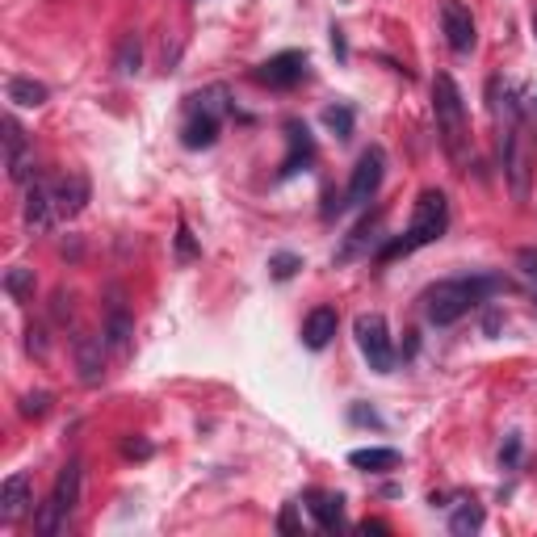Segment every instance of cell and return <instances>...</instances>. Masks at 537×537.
<instances>
[{"label": "cell", "instance_id": "6da1fadb", "mask_svg": "<svg viewBox=\"0 0 537 537\" xmlns=\"http://www.w3.org/2000/svg\"><path fill=\"white\" fill-rule=\"evenodd\" d=\"M504 285H508L504 277H458V282H437L424 294V315H428V323L450 328V323H458L466 311L479 307L482 298L495 294V290H504Z\"/></svg>", "mask_w": 537, "mask_h": 537}, {"label": "cell", "instance_id": "7a4b0ae2", "mask_svg": "<svg viewBox=\"0 0 537 537\" xmlns=\"http://www.w3.org/2000/svg\"><path fill=\"white\" fill-rule=\"evenodd\" d=\"M445 227H450V202H445V194H441V189H424V194L416 198V210H412V223H407L403 240H395L383 256H407V253H416V248H424V244L441 240V235H445Z\"/></svg>", "mask_w": 537, "mask_h": 537}, {"label": "cell", "instance_id": "3957f363", "mask_svg": "<svg viewBox=\"0 0 537 537\" xmlns=\"http://www.w3.org/2000/svg\"><path fill=\"white\" fill-rule=\"evenodd\" d=\"M433 110H437V131H441L445 152L462 164L466 160V139H471L466 131L471 126H466V101H462L453 76H445V72H437V80H433Z\"/></svg>", "mask_w": 537, "mask_h": 537}, {"label": "cell", "instance_id": "277c9868", "mask_svg": "<svg viewBox=\"0 0 537 537\" xmlns=\"http://www.w3.org/2000/svg\"><path fill=\"white\" fill-rule=\"evenodd\" d=\"M500 155H504V173L512 185L516 202H529V181H533V139H529L525 122H508V131L500 134Z\"/></svg>", "mask_w": 537, "mask_h": 537}, {"label": "cell", "instance_id": "5b68a950", "mask_svg": "<svg viewBox=\"0 0 537 537\" xmlns=\"http://www.w3.org/2000/svg\"><path fill=\"white\" fill-rule=\"evenodd\" d=\"M353 332H357V349H362V357L370 362L373 373L395 370V349H391V332H386L383 315H357Z\"/></svg>", "mask_w": 537, "mask_h": 537}, {"label": "cell", "instance_id": "8992f818", "mask_svg": "<svg viewBox=\"0 0 537 537\" xmlns=\"http://www.w3.org/2000/svg\"><path fill=\"white\" fill-rule=\"evenodd\" d=\"M383 173H386L383 147L362 152V160H357V168H353V176H349V206H365V202L378 194V185H383Z\"/></svg>", "mask_w": 537, "mask_h": 537}, {"label": "cell", "instance_id": "52a82bcc", "mask_svg": "<svg viewBox=\"0 0 537 537\" xmlns=\"http://www.w3.org/2000/svg\"><path fill=\"white\" fill-rule=\"evenodd\" d=\"M441 25H445V43H450V51L471 55L474 51V17L462 0H445V5H441Z\"/></svg>", "mask_w": 537, "mask_h": 537}, {"label": "cell", "instance_id": "ba28073f", "mask_svg": "<svg viewBox=\"0 0 537 537\" xmlns=\"http://www.w3.org/2000/svg\"><path fill=\"white\" fill-rule=\"evenodd\" d=\"M303 76H307V59H303V51H282V55L264 59V64L256 67V80L269 85V88H294Z\"/></svg>", "mask_w": 537, "mask_h": 537}, {"label": "cell", "instance_id": "9c48e42d", "mask_svg": "<svg viewBox=\"0 0 537 537\" xmlns=\"http://www.w3.org/2000/svg\"><path fill=\"white\" fill-rule=\"evenodd\" d=\"M59 219L55 210V198H51V185H30V194H25L22 202V223L30 235H43V231H51Z\"/></svg>", "mask_w": 537, "mask_h": 537}, {"label": "cell", "instance_id": "30bf717a", "mask_svg": "<svg viewBox=\"0 0 537 537\" xmlns=\"http://www.w3.org/2000/svg\"><path fill=\"white\" fill-rule=\"evenodd\" d=\"M105 332L101 336H93V332H85V336H76V370H80V383L85 386H97L101 378H105Z\"/></svg>", "mask_w": 537, "mask_h": 537}, {"label": "cell", "instance_id": "8fae6325", "mask_svg": "<svg viewBox=\"0 0 537 537\" xmlns=\"http://www.w3.org/2000/svg\"><path fill=\"white\" fill-rule=\"evenodd\" d=\"M34 508V492H30V474H9L0 487V521L9 525L17 516H25Z\"/></svg>", "mask_w": 537, "mask_h": 537}, {"label": "cell", "instance_id": "7c38bea8", "mask_svg": "<svg viewBox=\"0 0 537 537\" xmlns=\"http://www.w3.org/2000/svg\"><path fill=\"white\" fill-rule=\"evenodd\" d=\"M51 198H55L59 219H76L80 210H85V202H88V181L80 173L59 176L55 185H51Z\"/></svg>", "mask_w": 537, "mask_h": 537}, {"label": "cell", "instance_id": "4fadbf2b", "mask_svg": "<svg viewBox=\"0 0 537 537\" xmlns=\"http://www.w3.org/2000/svg\"><path fill=\"white\" fill-rule=\"evenodd\" d=\"M307 508L315 516V525L323 533H336L344 525V495H332V492H311L307 495Z\"/></svg>", "mask_w": 537, "mask_h": 537}, {"label": "cell", "instance_id": "5bb4252c", "mask_svg": "<svg viewBox=\"0 0 537 537\" xmlns=\"http://www.w3.org/2000/svg\"><path fill=\"white\" fill-rule=\"evenodd\" d=\"M336 328H340L336 311H332V307H315L307 315V323H303V344H307V349H328L332 336H336Z\"/></svg>", "mask_w": 537, "mask_h": 537}, {"label": "cell", "instance_id": "9a60e30c", "mask_svg": "<svg viewBox=\"0 0 537 537\" xmlns=\"http://www.w3.org/2000/svg\"><path fill=\"white\" fill-rule=\"evenodd\" d=\"M285 131H290V155H285V164H282V173H277V176H294L298 168H307V164H311V155H315V143H311L307 126H298V122H290Z\"/></svg>", "mask_w": 537, "mask_h": 537}, {"label": "cell", "instance_id": "2e32d148", "mask_svg": "<svg viewBox=\"0 0 537 537\" xmlns=\"http://www.w3.org/2000/svg\"><path fill=\"white\" fill-rule=\"evenodd\" d=\"M214 139H219V118L206 110H194V118H189L185 131H181V143L194 147V152H202V147H210Z\"/></svg>", "mask_w": 537, "mask_h": 537}, {"label": "cell", "instance_id": "e0dca14e", "mask_svg": "<svg viewBox=\"0 0 537 537\" xmlns=\"http://www.w3.org/2000/svg\"><path fill=\"white\" fill-rule=\"evenodd\" d=\"M131 336H134V323H131V315L114 303L110 307V315H105V340H110V349H118V353H126L131 349Z\"/></svg>", "mask_w": 537, "mask_h": 537}, {"label": "cell", "instance_id": "ac0fdd59", "mask_svg": "<svg viewBox=\"0 0 537 537\" xmlns=\"http://www.w3.org/2000/svg\"><path fill=\"white\" fill-rule=\"evenodd\" d=\"M349 466H357V471H370V474L395 471V466H399V450H353L349 453Z\"/></svg>", "mask_w": 537, "mask_h": 537}, {"label": "cell", "instance_id": "d6986e66", "mask_svg": "<svg viewBox=\"0 0 537 537\" xmlns=\"http://www.w3.org/2000/svg\"><path fill=\"white\" fill-rule=\"evenodd\" d=\"M139 67H143V43L139 34H126L118 43V51H114V72L118 76H139Z\"/></svg>", "mask_w": 537, "mask_h": 537}, {"label": "cell", "instance_id": "ffe728a7", "mask_svg": "<svg viewBox=\"0 0 537 537\" xmlns=\"http://www.w3.org/2000/svg\"><path fill=\"white\" fill-rule=\"evenodd\" d=\"M64 504V512H72V508L80 504V462H67L64 471H59L55 479V492H51Z\"/></svg>", "mask_w": 537, "mask_h": 537}, {"label": "cell", "instance_id": "44dd1931", "mask_svg": "<svg viewBox=\"0 0 537 537\" xmlns=\"http://www.w3.org/2000/svg\"><path fill=\"white\" fill-rule=\"evenodd\" d=\"M46 97H51V93H46V85H38V80H30V76H13L9 80V101L13 105L34 110V105H43Z\"/></svg>", "mask_w": 537, "mask_h": 537}, {"label": "cell", "instance_id": "7402d4cb", "mask_svg": "<svg viewBox=\"0 0 537 537\" xmlns=\"http://www.w3.org/2000/svg\"><path fill=\"white\" fill-rule=\"evenodd\" d=\"M482 529V508L474 504V500H462L458 508H453V516H450V533L453 537H471V533H479Z\"/></svg>", "mask_w": 537, "mask_h": 537}, {"label": "cell", "instance_id": "603a6c76", "mask_svg": "<svg viewBox=\"0 0 537 537\" xmlns=\"http://www.w3.org/2000/svg\"><path fill=\"white\" fill-rule=\"evenodd\" d=\"M64 521H67L64 504H59L55 495H51L46 504H38V516H34V529H38V537H55L59 529H64Z\"/></svg>", "mask_w": 537, "mask_h": 537}, {"label": "cell", "instance_id": "cb8c5ba5", "mask_svg": "<svg viewBox=\"0 0 537 537\" xmlns=\"http://www.w3.org/2000/svg\"><path fill=\"white\" fill-rule=\"evenodd\" d=\"M5 290H9V298H17V303H30L34 298V269H25V264L9 269V273H5Z\"/></svg>", "mask_w": 537, "mask_h": 537}, {"label": "cell", "instance_id": "d4e9b609", "mask_svg": "<svg viewBox=\"0 0 537 537\" xmlns=\"http://www.w3.org/2000/svg\"><path fill=\"white\" fill-rule=\"evenodd\" d=\"M378 231H383V223H378V219L362 223V227H357V231H353V235H349V244L340 248V261H353V256L362 253L365 244H373V240H378Z\"/></svg>", "mask_w": 537, "mask_h": 537}, {"label": "cell", "instance_id": "484cf974", "mask_svg": "<svg viewBox=\"0 0 537 537\" xmlns=\"http://www.w3.org/2000/svg\"><path fill=\"white\" fill-rule=\"evenodd\" d=\"M5 164H9V176L17 181V185H25L34 176V147L25 143V147H17V152H9L5 155Z\"/></svg>", "mask_w": 537, "mask_h": 537}, {"label": "cell", "instance_id": "4316f807", "mask_svg": "<svg viewBox=\"0 0 537 537\" xmlns=\"http://www.w3.org/2000/svg\"><path fill=\"white\" fill-rule=\"evenodd\" d=\"M269 269H273V277L277 282H290V277L303 269V256H294V253H277L273 261H269Z\"/></svg>", "mask_w": 537, "mask_h": 537}, {"label": "cell", "instance_id": "83f0119b", "mask_svg": "<svg viewBox=\"0 0 537 537\" xmlns=\"http://www.w3.org/2000/svg\"><path fill=\"white\" fill-rule=\"evenodd\" d=\"M46 412H51V395H46V391H30V395L22 399V416L25 420H43Z\"/></svg>", "mask_w": 537, "mask_h": 537}, {"label": "cell", "instance_id": "f1b7e54d", "mask_svg": "<svg viewBox=\"0 0 537 537\" xmlns=\"http://www.w3.org/2000/svg\"><path fill=\"white\" fill-rule=\"evenodd\" d=\"M323 122H328L340 139H349V134H353V110H344V105H332V110L323 114Z\"/></svg>", "mask_w": 537, "mask_h": 537}, {"label": "cell", "instance_id": "f546056e", "mask_svg": "<svg viewBox=\"0 0 537 537\" xmlns=\"http://www.w3.org/2000/svg\"><path fill=\"white\" fill-rule=\"evenodd\" d=\"M198 256H202V248L194 244L185 223H181V227H176V261H198Z\"/></svg>", "mask_w": 537, "mask_h": 537}, {"label": "cell", "instance_id": "4dcf8cb0", "mask_svg": "<svg viewBox=\"0 0 537 537\" xmlns=\"http://www.w3.org/2000/svg\"><path fill=\"white\" fill-rule=\"evenodd\" d=\"M194 101H198V110H206V114L219 118V114L227 110V88H210L206 97H194Z\"/></svg>", "mask_w": 537, "mask_h": 537}, {"label": "cell", "instance_id": "1f68e13d", "mask_svg": "<svg viewBox=\"0 0 537 537\" xmlns=\"http://www.w3.org/2000/svg\"><path fill=\"white\" fill-rule=\"evenodd\" d=\"M516 264H521L525 282L537 290V248H521V253H516Z\"/></svg>", "mask_w": 537, "mask_h": 537}, {"label": "cell", "instance_id": "d6a6232c", "mask_svg": "<svg viewBox=\"0 0 537 537\" xmlns=\"http://www.w3.org/2000/svg\"><path fill=\"white\" fill-rule=\"evenodd\" d=\"M72 294H67V290H55V298H51V315H55V323H67V319H72Z\"/></svg>", "mask_w": 537, "mask_h": 537}, {"label": "cell", "instance_id": "836d02e7", "mask_svg": "<svg viewBox=\"0 0 537 537\" xmlns=\"http://www.w3.org/2000/svg\"><path fill=\"white\" fill-rule=\"evenodd\" d=\"M17 147H25V134L17 126V118H5V155L17 152Z\"/></svg>", "mask_w": 537, "mask_h": 537}, {"label": "cell", "instance_id": "e575fe53", "mask_svg": "<svg viewBox=\"0 0 537 537\" xmlns=\"http://www.w3.org/2000/svg\"><path fill=\"white\" fill-rule=\"evenodd\" d=\"M25 349H30L34 357H46V328L30 323V332H25Z\"/></svg>", "mask_w": 537, "mask_h": 537}, {"label": "cell", "instance_id": "d590c367", "mask_svg": "<svg viewBox=\"0 0 537 537\" xmlns=\"http://www.w3.org/2000/svg\"><path fill=\"white\" fill-rule=\"evenodd\" d=\"M122 453H126V458H152V441L131 437L126 445H122Z\"/></svg>", "mask_w": 537, "mask_h": 537}, {"label": "cell", "instance_id": "8d00e7d4", "mask_svg": "<svg viewBox=\"0 0 537 537\" xmlns=\"http://www.w3.org/2000/svg\"><path fill=\"white\" fill-rule=\"evenodd\" d=\"M277 525H282V533H298V529H303V525H298V504H285Z\"/></svg>", "mask_w": 537, "mask_h": 537}, {"label": "cell", "instance_id": "74e56055", "mask_svg": "<svg viewBox=\"0 0 537 537\" xmlns=\"http://www.w3.org/2000/svg\"><path fill=\"white\" fill-rule=\"evenodd\" d=\"M516 458H521V437H508V445L500 450V462H504V466H516Z\"/></svg>", "mask_w": 537, "mask_h": 537}, {"label": "cell", "instance_id": "f35d334b", "mask_svg": "<svg viewBox=\"0 0 537 537\" xmlns=\"http://www.w3.org/2000/svg\"><path fill=\"white\" fill-rule=\"evenodd\" d=\"M357 533H365V537H370V533L386 537V533H391V525H383V521H362V525H357Z\"/></svg>", "mask_w": 537, "mask_h": 537}, {"label": "cell", "instance_id": "ab89813d", "mask_svg": "<svg viewBox=\"0 0 537 537\" xmlns=\"http://www.w3.org/2000/svg\"><path fill=\"white\" fill-rule=\"evenodd\" d=\"M353 420H362V424H378V416H373V412H365V407H353Z\"/></svg>", "mask_w": 537, "mask_h": 537}, {"label": "cell", "instance_id": "60d3db41", "mask_svg": "<svg viewBox=\"0 0 537 537\" xmlns=\"http://www.w3.org/2000/svg\"><path fill=\"white\" fill-rule=\"evenodd\" d=\"M482 328H487V336H495V332H500V315H487V323H482Z\"/></svg>", "mask_w": 537, "mask_h": 537}, {"label": "cell", "instance_id": "b9f144b4", "mask_svg": "<svg viewBox=\"0 0 537 537\" xmlns=\"http://www.w3.org/2000/svg\"><path fill=\"white\" fill-rule=\"evenodd\" d=\"M533 30H537V17H533Z\"/></svg>", "mask_w": 537, "mask_h": 537}]
</instances>
